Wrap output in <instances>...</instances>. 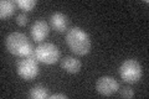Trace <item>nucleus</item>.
<instances>
[{
  "label": "nucleus",
  "mask_w": 149,
  "mask_h": 99,
  "mask_svg": "<svg viewBox=\"0 0 149 99\" xmlns=\"http://www.w3.org/2000/svg\"><path fill=\"white\" fill-rule=\"evenodd\" d=\"M66 44L77 56H85L91 51V39L81 27L73 26L66 32Z\"/></svg>",
  "instance_id": "nucleus-1"
},
{
  "label": "nucleus",
  "mask_w": 149,
  "mask_h": 99,
  "mask_svg": "<svg viewBox=\"0 0 149 99\" xmlns=\"http://www.w3.org/2000/svg\"><path fill=\"white\" fill-rule=\"evenodd\" d=\"M5 46L8 51L16 57H26L31 51L35 48L32 47L31 41L22 32H11L5 39Z\"/></svg>",
  "instance_id": "nucleus-2"
},
{
  "label": "nucleus",
  "mask_w": 149,
  "mask_h": 99,
  "mask_svg": "<svg viewBox=\"0 0 149 99\" xmlns=\"http://www.w3.org/2000/svg\"><path fill=\"white\" fill-rule=\"evenodd\" d=\"M142 66L134 58L125 60L119 67V76L127 83H136L142 78Z\"/></svg>",
  "instance_id": "nucleus-3"
},
{
  "label": "nucleus",
  "mask_w": 149,
  "mask_h": 99,
  "mask_svg": "<svg viewBox=\"0 0 149 99\" xmlns=\"http://www.w3.org/2000/svg\"><path fill=\"white\" fill-rule=\"evenodd\" d=\"M36 60L45 64H54L60 60L58 47L51 42H41L35 48Z\"/></svg>",
  "instance_id": "nucleus-4"
},
{
  "label": "nucleus",
  "mask_w": 149,
  "mask_h": 99,
  "mask_svg": "<svg viewBox=\"0 0 149 99\" xmlns=\"http://www.w3.org/2000/svg\"><path fill=\"white\" fill-rule=\"evenodd\" d=\"M39 61L36 58L22 57L16 64L17 74L25 81H32L39 74Z\"/></svg>",
  "instance_id": "nucleus-5"
},
{
  "label": "nucleus",
  "mask_w": 149,
  "mask_h": 99,
  "mask_svg": "<svg viewBox=\"0 0 149 99\" xmlns=\"http://www.w3.org/2000/svg\"><path fill=\"white\" fill-rule=\"evenodd\" d=\"M96 89L101 96L104 97H109L113 96L114 93L118 92L119 89V83L116 81L113 77L111 76H103L100 77L96 82Z\"/></svg>",
  "instance_id": "nucleus-6"
},
{
  "label": "nucleus",
  "mask_w": 149,
  "mask_h": 99,
  "mask_svg": "<svg viewBox=\"0 0 149 99\" xmlns=\"http://www.w3.org/2000/svg\"><path fill=\"white\" fill-rule=\"evenodd\" d=\"M30 34L35 42H42L50 34L49 24L42 19H39L35 22H32V25L30 26Z\"/></svg>",
  "instance_id": "nucleus-7"
},
{
  "label": "nucleus",
  "mask_w": 149,
  "mask_h": 99,
  "mask_svg": "<svg viewBox=\"0 0 149 99\" xmlns=\"http://www.w3.org/2000/svg\"><path fill=\"white\" fill-rule=\"evenodd\" d=\"M68 24H70V20L67 15H65L63 12H54L51 14L50 16V25L51 27L57 31V32H67L68 30Z\"/></svg>",
  "instance_id": "nucleus-8"
},
{
  "label": "nucleus",
  "mask_w": 149,
  "mask_h": 99,
  "mask_svg": "<svg viewBox=\"0 0 149 99\" xmlns=\"http://www.w3.org/2000/svg\"><path fill=\"white\" fill-rule=\"evenodd\" d=\"M82 63L81 61L76 58L74 56H65V57L61 60V68L63 71H66L67 73H78L81 71Z\"/></svg>",
  "instance_id": "nucleus-9"
},
{
  "label": "nucleus",
  "mask_w": 149,
  "mask_h": 99,
  "mask_svg": "<svg viewBox=\"0 0 149 99\" xmlns=\"http://www.w3.org/2000/svg\"><path fill=\"white\" fill-rule=\"evenodd\" d=\"M16 6V3L13 1V0H1L0 1V17L6 19L13 16Z\"/></svg>",
  "instance_id": "nucleus-10"
},
{
  "label": "nucleus",
  "mask_w": 149,
  "mask_h": 99,
  "mask_svg": "<svg viewBox=\"0 0 149 99\" xmlns=\"http://www.w3.org/2000/svg\"><path fill=\"white\" fill-rule=\"evenodd\" d=\"M29 97L32 99H46L50 97L49 88L44 86V84H36V86H34L30 89Z\"/></svg>",
  "instance_id": "nucleus-11"
},
{
  "label": "nucleus",
  "mask_w": 149,
  "mask_h": 99,
  "mask_svg": "<svg viewBox=\"0 0 149 99\" xmlns=\"http://www.w3.org/2000/svg\"><path fill=\"white\" fill-rule=\"evenodd\" d=\"M16 5L24 11H31L36 6V0H15Z\"/></svg>",
  "instance_id": "nucleus-12"
},
{
  "label": "nucleus",
  "mask_w": 149,
  "mask_h": 99,
  "mask_svg": "<svg viewBox=\"0 0 149 99\" xmlns=\"http://www.w3.org/2000/svg\"><path fill=\"white\" fill-rule=\"evenodd\" d=\"M118 91H119V96L123 98H133L134 97V92L130 87H122L120 89H118Z\"/></svg>",
  "instance_id": "nucleus-13"
},
{
  "label": "nucleus",
  "mask_w": 149,
  "mask_h": 99,
  "mask_svg": "<svg viewBox=\"0 0 149 99\" xmlns=\"http://www.w3.org/2000/svg\"><path fill=\"white\" fill-rule=\"evenodd\" d=\"M16 24L19 26H25L27 24V16L25 15V12H20L16 15Z\"/></svg>",
  "instance_id": "nucleus-14"
},
{
  "label": "nucleus",
  "mask_w": 149,
  "mask_h": 99,
  "mask_svg": "<svg viewBox=\"0 0 149 99\" xmlns=\"http://www.w3.org/2000/svg\"><path fill=\"white\" fill-rule=\"evenodd\" d=\"M50 99H67L68 97L66 96V94L63 93H56V94H52V96L49 97Z\"/></svg>",
  "instance_id": "nucleus-15"
}]
</instances>
